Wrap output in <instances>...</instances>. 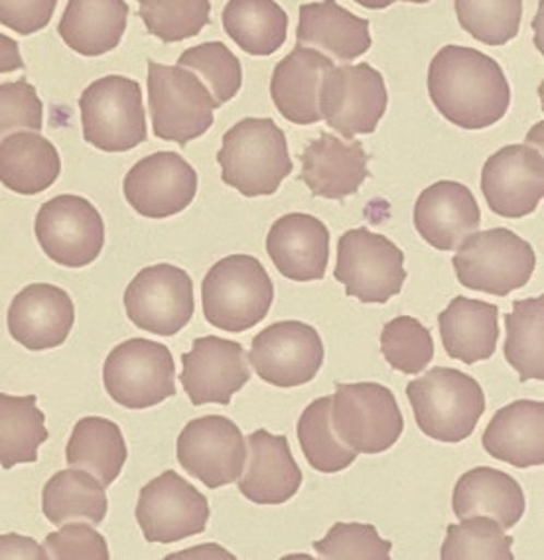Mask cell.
<instances>
[{"label":"cell","mask_w":544,"mask_h":560,"mask_svg":"<svg viewBox=\"0 0 544 560\" xmlns=\"http://www.w3.org/2000/svg\"><path fill=\"white\" fill-rule=\"evenodd\" d=\"M428 93L444 119L465 130L499 122L511 103V88L501 66L484 51L465 46H444L434 56Z\"/></svg>","instance_id":"6da1fadb"},{"label":"cell","mask_w":544,"mask_h":560,"mask_svg":"<svg viewBox=\"0 0 544 560\" xmlns=\"http://www.w3.org/2000/svg\"><path fill=\"white\" fill-rule=\"evenodd\" d=\"M217 162L222 180L247 198L272 196L294 171L284 130L257 117L239 120L223 135Z\"/></svg>","instance_id":"7a4b0ae2"},{"label":"cell","mask_w":544,"mask_h":560,"mask_svg":"<svg viewBox=\"0 0 544 560\" xmlns=\"http://www.w3.org/2000/svg\"><path fill=\"white\" fill-rule=\"evenodd\" d=\"M418 429L438 442L465 441L485 412L484 389L464 371L434 368L406 385Z\"/></svg>","instance_id":"3957f363"},{"label":"cell","mask_w":544,"mask_h":560,"mask_svg":"<svg viewBox=\"0 0 544 560\" xmlns=\"http://www.w3.org/2000/svg\"><path fill=\"white\" fill-rule=\"evenodd\" d=\"M274 287L261 260L232 255L217 260L202 282L203 316L215 328L241 334L271 311Z\"/></svg>","instance_id":"277c9868"},{"label":"cell","mask_w":544,"mask_h":560,"mask_svg":"<svg viewBox=\"0 0 544 560\" xmlns=\"http://www.w3.org/2000/svg\"><path fill=\"white\" fill-rule=\"evenodd\" d=\"M453 269L460 284L472 291L507 296L533 277L536 255L529 241L505 228L472 233L458 247Z\"/></svg>","instance_id":"5b68a950"},{"label":"cell","mask_w":544,"mask_h":560,"mask_svg":"<svg viewBox=\"0 0 544 560\" xmlns=\"http://www.w3.org/2000/svg\"><path fill=\"white\" fill-rule=\"evenodd\" d=\"M330 419L338 441L357 454L387 452L404 431L399 402L379 383H338Z\"/></svg>","instance_id":"8992f818"},{"label":"cell","mask_w":544,"mask_h":560,"mask_svg":"<svg viewBox=\"0 0 544 560\" xmlns=\"http://www.w3.org/2000/svg\"><path fill=\"white\" fill-rule=\"evenodd\" d=\"M149 105L154 135L180 147L212 129L213 110L220 109L193 71L154 60L149 61Z\"/></svg>","instance_id":"52a82bcc"},{"label":"cell","mask_w":544,"mask_h":560,"mask_svg":"<svg viewBox=\"0 0 544 560\" xmlns=\"http://www.w3.org/2000/svg\"><path fill=\"white\" fill-rule=\"evenodd\" d=\"M83 139L103 152H127L146 140L139 81L107 75L81 93Z\"/></svg>","instance_id":"ba28073f"},{"label":"cell","mask_w":544,"mask_h":560,"mask_svg":"<svg viewBox=\"0 0 544 560\" xmlns=\"http://www.w3.org/2000/svg\"><path fill=\"white\" fill-rule=\"evenodd\" d=\"M103 383L117 405L132 410L151 409L176 395L174 358L158 341H122L105 360Z\"/></svg>","instance_id":"9c48e42d"},{"label":"cell","mask_w":544,"mask_h":560,"mask_svg":"<svg viewBox=\"0 0 544 560\" xmlns=\"http://www.w3.org/2000/svg\"><path fill=\"white\" fill-rule=\"evenodd\" d=\"M333 277L347 296L363 304H385L403 291L404 253L385 235L367 228L350 230L338 241Z\"/></svg>","instance_id":"30bf717a"},{"label":"cell","mask_w":544,"mask_h":560,"mask_svg":"<svg viewBox=\"0 0 544 560\" xmlns=\"http://www.w3.org/2000/svg\"><path fill=\"white\" fill-rule=\"evenodd\" d=\"M387 105L389 93L383 75L369 63L333 66L318 93L322 119L345 139L375 132Z\"/></svg>","instance_id":"8fae6325"},{"label":"cell","mask_w":544,"mask_h":560,"mask_svg":"<svg viewBox=\"0 0 544 560\" xmlns=\"http://www.w3.org/2000/svg\"><path fill=\"white\" fill-rule=\"evenodd\" d=\"M125 311L141 330L164 338L176 336L192 320V277L168 262L146 267L127 287Z\"/></svg>","instance_id":"7c38bea8"},{"label":"cell","mask_w":544,"mask_h":560,"mask_svg":"<svg viewBox=\"0 0 544 560\" xmlns=\"http://www.w3.org/2000/svg\"><path fill=\"white\" fill-rule=\"evenodd\" d=\"M36 240L54 262L68 269L87 267L102 255L105 223L90 200L63 194L46 201L36 215Z\"/></svg>","instance_id":"4fadbf2b"},{"label":"cell","mask_w":544,"mask_h":560,"mask_svg":"<svg viewBox=\"0 0 544 560\" xmlns=\"http://www.w3.org/2000/svg\"><path fill=\"white\" fill-rule=\"evenodd\" d=\"M137 521L149 542H178L205 530L210 503L190 481L168 470L142 488Z\"/></svg>","instance_id":"5bb4252c"},{"label":"cell","mask_w":544,"mask_h":560,"mask_svg":"<svg viewBox=\"0 0 544 560\" xmlns=\"http://www.w3.org/2000/svg\"><path fill=\"white\" fill-rule=\"evenodd\" d=\"M323 355V341L316 328L284 320L252 338L247 360L264 383L288 389L310 383L322 368Z\"/></svg>","instance_id":"9a60e30c"},{"label":"cell","mask_w":544,"mask_h":560,"mask_svg":"<svg viewBox=\"0 0 544 560\" xmlns=\"http://www.w3.org/2000/svg\"><path fill=\"white\" fill-rule=\"evenodd\" d=\"M181 468L205 488L217 490L239 480L247 444L239 427L222 415L192 420L184 427L176 446Z\"/></svg>","instance_id":"2e32d148"},{"label":"cell","mask_w":544,"mask_h":560,"mask_svg":"<svg viewBox=\"0 0 544 560\" xmlns=\"http://www.w3.org/2000/svg\"><path fill=\"white\" fill-rule=\"evenodd\" d=\"M122 191L142 218L166 220L192 203L198 194V174L178 152H156L132 166Z\"/></svg>","instance_id":"e0dca14e"},{"label":"cell","mask_w":544,"mask_h":560,"mask_svg":"<svg viewBox=\"0 0 544 560\" xmlns=\"http://www.w3.org/2000/svg\"><path fill=\"white\" fill-rule=\"evenodd\" d=\"M482 191L489 210L501 218L531 215L544 196L543 152L529 144L495 152L484 164Z\"/></svg>","instance_id":"ac0fdd59"},{"label":"cell","mask_w":544,"mask_h":560,"mask_svg":"<svg viewBox=\"0 0 544 560\" xmlns=\"http://www.w3.org/2000/svg\"><path fill=\"white\" fill-rule=\"evenodd\" d=\"M180 383L192 405H229L235 393L251 380V368L241 343L217 336L193 340L192 351L181 355Z\"/></svg>","instance_id":"d6986e66"},{"label":"cell","mask_w":544,"mask_h":560,"mask_svg":"<svg viewBox=\"0 0 544 560\" xmlns=\"http://www.w3.org/2000/svg\"><path fill=\"white\" fill-rule=\"evenodd\" d=\"M482 211L472 190L460 182L428 186L414 206V228L438 250H456L480 230Z\"/></svg>","instance_id":"ffe728a7"},{"label":"cell","mask_w":544,"mask_h":560,"mask_svg":"<svg viewBox=\"0 0 544 560\" xmlns=\"http://www.w3.org/2000/svg\"><path fill=\"white\" fill-rule=\"evenodd\" d=\"M75 322L70 294L54 284H31L22 289L9 308L12 338L31 351L58 348L68 340Z\"/></svg>","instance_id":"44dd1931"},{"label":"cell","mask_w":544,"mask_h":560,"mask_svg":"<svg viewBox=\"0 0 544 560\" xmlns=\"http://www.w3.org/2000/svg\"><path fill=\"white\" fill-rule=\"evenodd\" d=\"M247 444V470L239 476V491L257 505H281L303 486V470L294 460L286 436L255 431Z\"/></svg>","instance_id":"7402d4cb"},{"label":"cell","mask_w":544,"mask_h":560,"mask_svg":"<svg viewBox=\"0 0 544 560\" xmlns=\"http://www.w3.org/2000/svg\"><path fill=\"white\" fill-rule=\"evenodd\" d=\"M267 253L286 279L322 280L330 260V231L308 213H288L272 223Z\"/></svg>","instance_id":"603a6c76"},{"label":"cell","mask_w":544,"mask_h":560,"mask_svg":"<svg viewBox=\"0 0 544 560\" xmlns=\"http://www.w3.org/2000/svg\"><path fill=\"white\" fill-rule=\"evenodd\" d=\"M300 180L314 196L326 200H343L359 190L369 178V154L359 140H345L322 132L300 156Z\"/></svg>","instance_id":"cb8c5ba5"},{"label":"cell","mask_w":544,"mask_h":560,"mask_svg":"<svg viewBox=\"0 0 544 560\" xmlns=\"http://www.w3.org/2000/svg\"><path fill=\"white\" fill-rule=\"evenodd\" d=\"M333 60L308 46H296L272 71L271 97L284 119L294 125L320 122L318 93Z\"/></svg>","instance_id":"d4e9b609"},{"label":"cell","mask_w":544,"mask_h":560,"mask_svg":"<svg viewBox=\"0 0 544 560\" xmlns=\"http://www.w3.org/2000/svg\"><path fill=\"white\" fill-rule=\"evenodd\" d=\"M484 448L515 468L544 464V402L515 400L497 410L484 432Z\"/></svg>","instance_id":"484cf974"},{"label":"cell","mask_w":544,"mask_h":560,"mask_svg":"<svg viewBox=\"0 0 544 560\" xmlns=\"http://www.w3.org/2000/svg\"><path fill=\"white\" fill-rule=\"evenodd\" d=\"M298 44L328 54V58L350 63L371 48L369 21L355 16L335 0L308 2L300 7Z\"/></svg>","instance_id":"4316f807"},{"label":"cell","mask_w":544,"mask_h":560,"mask_svg":"<svg viewBox=\"0 0 544 560\" xmlns=\"http://www.w3.org/2000/svg\"><path fill=\"white\" fill-rule=\"evenodd\" d=\"M453 515L460 521L489 517L504 529H513L524 515V493L519 481L495 468L465 471L453 488Z\"/></svg>","instance_id":"83f0119b"},{"label":"cell","mask_w":544,"mask_h":560,"mask_svg":"<svg viewBox=\"0 0 544 560\" xmlns=\"http://www.w3.org/2000/svg\"><path fill=\"white\" fill-rule=\"evenodd\" d=\"M444 350L452 360L474 365L489 360L499 341V308L487 302L456 296L438 316Z\"/></svg>","instance_id":"f1b7e54d"},{"label":"cell","mask_w":544,"mask_h":560,"mask_svg":"<svg viewBox=\"0 0 544 560\" xmlns=\"http://www.w3.org/2000/svg\"><path fill=\"white\" fill-rule=\"evenodd\" d=\"M129 21L125 0H70L61 16V40L87 58L115 50L122 40Z\"/></svg>","instance_id":"f546056e"},{"label":"cell","mask_w":544,"mask_h":560,"mask_svg":"<svg viewBox=\"0 0 544 560\" xmlns=\"http://www.w3.org/2000/svg\"><path fill=\"white\" fill-rule=\"evenodd\" d=\"M61 161L50 140L34 130L0 140V184L21 196H36L60 178Z\"/></svg>","instance_id":"4dcf8cb0"},{"label":"cell","mask_w":544,"mask_h":560,"mask_svg":"<svg viewBox=\"0 0 544 560\" xmlns=\"http://www.w3.org/2000/svg\"><path fill=\"white\" fill-rule=\"evenodd\" d=\"M127 442L117 422L103 417H85L71 432L66 460L71 468L90 471L109 488L121 476L127 462Z\"/></svg>","instance_id":"1f68e13d"},{"label":"cell","mask_w":544,"mask_h":560,"mask_svg":"<svg viewBox=\"0 0 544 560\" xmlns=\"http://www.w3.org/2000/svg\"><path fill=\"white\" fill-rule=\"evenodd\" d=\"M109 501L102 481L80 468L61 470L42 491V511L51 525L87 521L99 525L107 517Z\"/></svg>","instance_id":"d6a6232c"},{"label":"cell","mask_w":544,"mask_h":560,"mask_svg":"<svg viewBox=\"0 0 544 560\" xmlns=\"http://www.w3.org/2000/svg\"><path fill=\"white\" fill-rule=\"evenodd\" d=\"M223 28L243 51L272 56L286 42L288 14L274 0H229L223 9Z\"/></svg>","instance_id":"836d02e7"},{"label":"cell","mask_w":544,"mask_h":560,"mask_svg":"<svg viewBox=\"0 0 544 560\" xmlns=\"http://www.w3.org/2000/svg\"><path fill=\"white\" fill-rule=\"evenodd\" d=\"M48 436L46 415L36 407L34 395L11 397L0 393V466L4 470L38 462V448Z\"/></svg>","instance_id":"e575fe53"},{"label":"cell","mask_w":544,"mask_h":560,"mask_svg":"<svg viewBox=\"0 0 544 560\" xmlns=\"http://www.w3.org/2000/svg\"><path fill=\"white\" fill-rule=\"evenodd\" d=\"M505 360L524 381L544 380V296L513 302L505 314Z\"/></svg>","instance_id":"d590c367"},{"label":"cell","mask_w":544,"mask_h":560,"mask_svg":"<svg viewBox=\"0 0 544 560\" xmlns=\"http://www.w3.org/2000/svg\"><path fill=\"white\" fill-rule=\"evenodd\" d=\"M332 397H320L304 409L303 417L298 420V442L304 456L314 470L322 474H338L350 468L357 452L347 448L343 442L338 441L333 434Z\"/></svg>","instance_id":"8d00e7d4"},{"label":"cell","mask_w":544,"mask_h":560,"mask_svg":"<svg viewBox=\"0 0 544 560\" xmlns=\"http://www.w3.org/2000/svg\"><path fill=\"white\" fill-rule=\"evenodd\" d=\"M460 26L487 46H504L521 28L523 0H453Z\"/></svg>","instance_id":"74e56055"},{"label":"cell","mask_w":544,"mask_h":560,"mask_svg":"<svg viewBox=\"0 0 544 560\" xmlns=\"http://www.w3.org/2000/svg\"><path fill=\"white\" fill-rule=\"evenodd\" d=\"M513 537L489 517H470L460 525H448L444 539L442 560H513Z\"/></svg>","instance_id":"f35d334b"},{"label":"cell","mask_w":544,"mask_h":560,"mask_svg":"<svg viewBox=\"0 0 544 560\" xmlns=\"http://www.w3.org/2000/svg\"><path fill=\"white\" fill-rule=\"evenodd\" d=\"M178 66L193 71L220 107L241 90V61L222 42H205L184 51Z\"/></svg>","instance_id":"ab89813d"},{"label":"cell","mask_w":544,"mask_h":560,"mask_svg":"<svg viewBox=\"0 0 544 560\" xmlns=\"http://www.w3.org/2000/svg\"><path fill=\"white\" fill-rule=\"evenodd\" d=\"M210 0H141L142 22L166 44L198 36L210 24Z\"/></svg>","instance_id":"60d3db41"},{"label":"cell","mask_w":544,"mask_h":560,"mask_svg":"<svg viewBox=\"0 0 544 560\" xmlns=\"http://www.w3.org/2000/svg\"><path fill=\"white\" fill-rule=\"evenodd\" d=\"M381 351L393 370L416 375L430 365L434 340L430 330L413 316H399L385 324Z\"/></svg>","instance_id":"b9f144b4"},{"label":"cell","mask_w":544,"mask_h":560,"mask_svg":"<svg viewBox=\"0 0 544 560\" xmlns=\"http://www.w3.org/2000/svg\"><path fill=\"white\" fill-rule=\"evenodd\" d=\"M391 540L379 537L375 525L367 523H335L314 550L328 560H389Z\"/></svg>","instance_id":"7bdbcfd3"},{"label":"cell","mask_w":544,"mask_h":560,"mask_svg":"<svg viewBox=\"0 0 544 560\" xmlns=\"http://www.w3.org/2000/svg\"><path fill=\"white\" fill-rule=\"evenodd\" d=\"M44 105L26 80L0 83V140L16 130L40 132Z\"/></svg>","instance_id":"ee69618b"},{"label":"cell","mask_w":544,"mask_h":560,"mask_svg":"<svg viewBox=\"0 0 544 560\" xmlns=\"http://www.w3.org/2000/svg\"><path fill=\"white\" fill-rule=\"evenodd\" d=\"M46 559L109 560V547L102 533L85 523H66L44 540Z\"/></svg>","instance_id":"f6af8a7d"},{"label":"cell","mask_w":544,"mask_h":560,"mask_svg":"<svg viewBox=\"0 0 544 560\" xmlns=\"http://www.w3.org/2000/svg\"><path fill=\"white\" fill-rule=\"evenodd\" d=\"M58 0H0V24L31 36L50 24Z\"/></svg>","instance_id":"bcb514c9"},{"label":"cell","mask_w":544,"mask_h":560,"mask_svg":"<svg viewBox=\"0 0 544 560\" xmlns=\"http://www.w3.org/2000/svg\"><path fill=\"white\" fill-rule=\"evenodd\" d=\"M0 559H46V552L31 537H22L16 533L0 535Z\"/></svg>","instance_id":"7dc6e473"},{"label":"cell","mask_w":544,"mask_h":560,"mask_svg":"<svg viewBox=\"0 0 544 560\" xmlns=\"http://www.w3.org/2000/svg\"><path fill=\"white\" fill-rule=\"evenodd\" d=\"M16 70H24L21 48L12 38L0 34V73H11Z\"/></svg>","instance_id":"c3c4849f"},{"label":"cell","mask_w":544,"mask_h":560,"mask_svg":"<svg viewBox=\"0 0 544 560\" xmlns=\"http://www.w3.org/2000/svg\"><path fill=\"white\" fill-rule=\"evenodd\" d=\"M353 2H357L359 7L369 9V11H383V9H389L391 4H394L397 0H353Z\"/></svg>","instance_id":"681fc988"},{"label":"cell","mask_w":544,"mask_h":560,"mask_svg":"<svg viewBox=\"0 0 544 560\" xmlns=\"http://www.w3.org/2000/svg\"><path fill=\"white\" fill-rule=\"evenodd\" d=\"M403 2H414V4H424V2H430V0H403Z\"/></svg>","instance_id":"f907efd6"}]
</instances>
